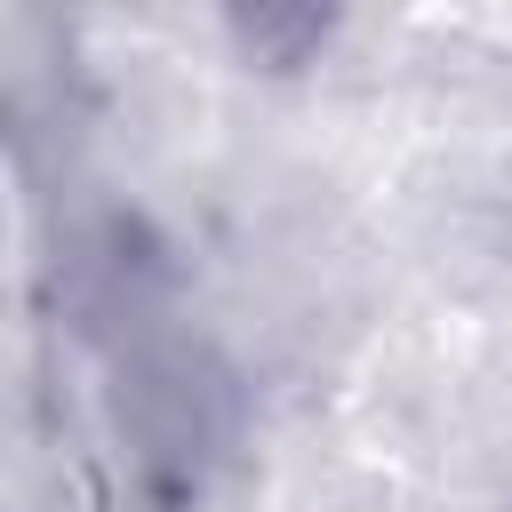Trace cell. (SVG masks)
<instances>
[{"label": "cell", "mask_w": 512, "mask_h": 512, "mask_svg": "<svg viewBox=\"0 0 512 512\" xmlns=\"http://www.w3.org/2000/svg\"><path fill=\"white\" fill-rule=\"evenodd\" d=\"M208 416H216V376L192 352H160V360L136 368V424L160 456H200Z\"/></svg>", "instance_id": "obj_1"}]
</instances>
